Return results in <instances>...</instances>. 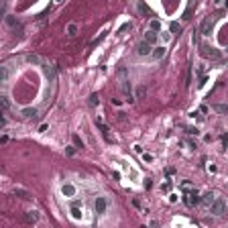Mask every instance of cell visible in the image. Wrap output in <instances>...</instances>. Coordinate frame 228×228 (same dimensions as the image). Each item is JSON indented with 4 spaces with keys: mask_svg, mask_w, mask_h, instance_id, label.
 <instances>
[{
    "mask_svg": "<svg viewBox=\"0 0 228 228\" xmlns=\"http://www.w3.org/2000/svg\"><path fill=\"white\" fill-rule=\"evenodd\" d=\"M228 210V202L224 198H216L214 200V204L210 206V212L214 214V216H224Z\"/></svg>",
    "mask_w": 228,
    "mask_h": 228,
    "instance_id": "1",
    "label": "cell"
},
{
    "mask_svg": "<svg viewBox=\"0 0 228 228\" xmlns=\"http://www.w3.org/2000/svg\"><path fill=\"white\" fill-rule=\"evenodd\" d=\"M118 75H120V88H122V92H124L126 100H128V102H132L131 86H128V80H126V69H120V71H118Z\"/></svg>",
    "mask_w": 228,
    "mask_h": 228,
    "instance_id": "2",
    "label": "cell"
},
{
    "mask_svg": "<svg viewBox=\"0 0 228 228\" xmlns=\"http://www.w3.org/2000/svg\"><path fill=\"white\" fill-rule=\"evenodd\" d=\"M200 200H202V198L198 196V191H196V189H189L187 194L183 196V202L189 206V208H194V206H198V204H200Z\"/></svg>",
    "mask_w": 228,
    "mask_h": 228,
    "instance_id": "3",
    "label": "cell"
},
{
    "mask_svg": "<svg viewBox=\"0 0 228 228\" xmlns=\"http://www.w3.org/2000/svg\"><path fill=\"white\" fill-rule=\"evenodd\" d=\"M212 27H214V16H206L200 24V33L202 35H210L212 33Z\"/></svg>",
    "mask_w": 228,
    "mask_h": 228,
    "instance_id": "4",
    "label": "cell"
},
{
    "mask_svg": "<svg viewBox=\"0 0 228 228\" xmlns=\"http://www.w3.org/2000/svg\"><path fill=\"white\" fill-rule=\"evenodd\" d=\"M202 55H206V57H210V59H220L222 57V53H220L218 49L210 47V45H204V47H202Z\"/></svg>",
    "mask_w": 228,
    "mask_h": 228,
    "instance_id": "5",
    "label": "cell"
},
{
    "mask_svg": "<svg viewBox=\"0 0 228 228\" xmlns=\"http://www.w3.org/2000/svg\"><path fill=\"white\" fill-rule=\"evenodd\" d=\"M136 53H139V55H153V47H151L149 43L143 41V43L136 45Z\"/></svg>",
    "mask_w": 228,
    "mask_h": 228,
    "instance_id": "6",
    "label": "cell"
},
{
    "mask_svg": "<svg viewBox=\"0 0 228 228\" xmlns=\"http://www.w3.org/2000/svg\"><path fill=\"white\" fill-rule=\"evenodd\" d=\"M214 200H216V198H214V194H212V191H208V194H204V196H202L200 204L204 206V208H208V210H210V206L214 204Z\"/></svg>",
    "mask_w": 228,
    "mask_h": 228,
    "instance_id": "7",
    "label": "cell"
},
{
    "mask_svg": "<svg viewBox=\"0 0 228 228\" xmlns=\"http://www.w3.org/2000/svg\"><path fill=\"white\" fill-rule=\"evenodd\" d=\"M157 39H159V33H155V31H147L145 33V43L153 45V43H157Z\"/></svg>",
    "mask_w": 228,
    "mask_h": 228,
    "instance_id": "8",
    "label": "cell"
},
{
    "mask_svg": "<svg viewBox=\"0 0 228 228\" xmlns=\"http://www.w3.org/2000/svg\"><path fill=\"white\" fill-rule=\"evenodd\" d=\"M96 124H98V128H100V131H102L104 139H106V141H110V135H108V131H110V128H108V126L104 124V122L100 120V118H96Z\"/></svg>",
    "mask_w": 228,
    "mask_h": 228,
    "instance_id": "9",
    "label": "cell"
},
{
    "mask_svg": "<svg viewBox=\"0 0 228 228\" xmlns=\"http://www.w3.org/2000/svg\"><path fill=\"white\" fill-rule=\"evenodd\" d=\"M24 220H27L29 224H33V222H37V220H39V214L35 212V210H29V212L24 214Z\"/></svg>",
    "mask_w": 228,
    "mask_h": 228,
    "instance_id": "10",
    "label": "cell"
},
{
    "mask_svg": "<svg viewBox=\"0 0 228 228\" xmlns=\"http://www.w3.org/2000/svg\"><path fill=\"white\" fill-rule=\"evenodd\" d=\"M43 71H45V75H47V78L51 80V82L55 80V71H57V69H55V65H45Z\"/></svg>",
    "mask_w": 228,
    "mask_h": 228,
    "instance_id": "11",
    "label": "cell"
},
{
    "mask_svg": "<svg viewBox=\"0 0 228 228\" xmlns=\"http://www.w3.org/2000/svg\"><path fill=\"white\" fill-rule=\"evenodd\" d=\"M104 210H106V200H104V198H98L96 200V212L98 214H104Z\"/></svg>",
    "mask_w": 228,
    "mask_h": 228,
    "instance_id": "12",
    "label": "cell"
},
{
    "mask_svg": "<svg viewBox=\"0 0 228 228\" xmlns=\"http://www.w3.org/2000/svg\"><path fill=\"white\" fill-rule=\"evenodd\" d=\"M165 57V47H155L153 49V59H163Z\"/></svg>",
    "mask_w": 228,
    "mask_h": 228,
    "instance_id": "13",
    "label": "cell"
},
{
    "mask_svg": "<svg viewBox=\"0 0 228 228\" xmlns=\"http://www.w3.org/2000/svg\"><path fill=\"white\" fill-rule=\"evenodd\" d=\"M23 116L24 118H35V116H37V110H35V108H24V110H23Z\"/></svg>",
    "mask_w": 228,
    "mask_h": 228,
    "instance_id": "14",
    "label": "cell"
},
{
    "mask_svg": "<svg viewBox=\"0 0 228 228\" xmlns=\"http://www.w3.org/2000/svg\"><path fill=\"white\" fill-rule=\"evenodd\" d=\"M67 35H69V37H75V35H78V24H75V23L67 24Z\"/></svg>",
    "mask_w": 228,
    "mask_h": 228,
    "instance_id": "15",
    "label": "cell"
},
{
    "mask_svg": "<svg viewBox=\"0 0 228 228\" xmlns=\"http://www.w3.org/2000/svg\"><path fill=\"white\" fill-rule=\"evenodd\" d=\"M63 194H65V196H73V194H75V187H73L71 183H65V185H63Z\"/></svg>",
    "mask_w": 228,
    "mask_h": 228,
    "instance_id": "16",
    "label": "cell"
},
{
    "mask_svg": "<svg viewBox=\"0 0 228 228\" xmlns=\"http://www.w3.org/2000/svg\"><path fill=\"white\" fill-rule=\"evenodd\" d=\"M0 104H2V112H4V114H6V112H8V108H10V102H8V98H6V96H2V98H0Z\"/></svg>",
    "mask_w": 228,
    "mask_h": 228,
    "instance_id": "17",
    "label": "cell"
},
{
    "mask_svg": "<svg viewBox=\"0 0 228 228\" xmlns=\"http://www.w3.org/2000/svg\"><path fill=\"white\" fill-rule=\"evenodd\" d=\"M71 141H73V147H75V149H82V147H84V141L80 139L78 135H73V136H71Z\"/></svg>",
    "mask_w": 228,
    "mask_h": 228,
    "instance_id": "18",
    "label": "cell"
},
{
    "mask_svg": "<svg viewBox=\"0 0 228 228\" xmlns=\"http://www.w3.org/2000/svg\"><path fill=\"white\" fill-rule=\"evenodd\" d=\"M149 27H151V31H155V33H157V31L161 29V20L153 19V20H151V23H149Z\"/></svg>",
    "mask_w": 228,
    "mask_h": 228,
    "instance_id": "19",
    "label": "cell"
},
{
    "mask_svg": "<svg viewBox=\"0 0 228 228\" xmlns=\"http://www.w3.org/2000/svg\"><path fill=\"white\" fill-rule=\"evenodd\" d=\"M169 31H171L173 35H179V33H181V27H179V23H171V24H169Z\"/></svg>",
    "mask_w": 228,
    "mask_h": 228,
    "instance_id": "20",
    "label": "cell"
},
{
    "mask_svg": "<svg viewBox=\"0 0 228 228\" xmlns=\"http://www.w3.org/2000/svg\"><path fill=\"white\" fill-rule=\"evenodd\" d=\"M214 110L220 112V114H228V106H226V104H216V106H214Z\"/></svg>",
    "mask_w": 228,
    "mask_h": 228,
    "instance_id": "21",
    "label": "cell"
},
{
    "mask_svg": "<svg viewBox=\"0 0 228 228\" xmlns=\"http://www.w3.org/2000/svg\"><path fill=\"white\" fill-rule=\"evenodd\" d=\"M71 216H73V218H82V212H80V206L78 204L71 206Z\"/></svg>",
    "mask_w": 228,
    "mask_h": 228,
    "instance_id": "22",
    "label": "cell"
},
{
    "mask_svg": "<svg viewBox=\"0 0 228 228\" xmlns=\"http://www.w3.org/2000/svg\"><path fill=\"white\" fill-rule=\"evenodd\" d=\"M6 23H8V27H12V29H19V27H20L19 20H15L12 16H6Z\"/></svg>",
    "mask_w": 228,
    "mask_h": 228,
    "instance_id": "23",
    "label": "cell"
},
{
    "mask_svg": "<svg viewBox=\"0 0 228 228\" xmlns=\"http://www.w3.org/2000/svg\"><path fill=\"white\" fill-rule=\"evenodd\" d=\"M0 80H2V82L8 80V67H6V65H2V69H0Z\"/></svg>",
    "mask_w": 228,
    "mask_h": 228,
    "instance_id": "24",
    "label": "cell"
},
{
    "mask_svg": "<svg viewBox=\"0 0 228 228\" xmlns=\"http://www.w3.org/2000/svg\"><path fill=\"white\" fill-rule=\"evenodd\" d=\"M27 61L29 63H41V59L37 57V55H27Z\"/></svg>",
    "mask_w": 228,
    "mask_h": 228,
    "instance_id": "25",
    "label": "cell"
},
{
    "mask_svg": "<svg viewBox=\"0 0 228 228\" xmlns=\"http://www.w3.org/2000/svg\"><path fill=\"white\" fill-rule=\"evenodd\" d=\"M15 196H19V198H29V194H27L24 189H15Z\"/></svg>",
    "mask_w": 228,
    "mask_h": 228,
    "instance_id": "26",
    "label": "cell"
},
{
    "mask_svg": "<svg viewBox=\"0 0 228 228\" xmlns=\"http://www.w3.org/2000/svg\"><path fill=\"white\" fill-rule=\"evenodd\" d=\"M98 102H100V98H98V94H92V96H90V104H92V106H96Z\"/></svg>",
    "mask_w": 228,
    "mask_h": 228,
    "instance_id": "27",
    "label": "cell"
},
{
    "mask_svg": "<svg viewBox=\"0 0 228 228\" xmlns=\"http://www.w3.org/2000/svg\"><path fill=\"white\" fill-rule=\"evenodd\" d=\"M136 96H139V98L145 96V86H139V88H136Z\"/></svg>",
    "mask_w": 228,
    "mask_h": 228,
    "instance_id": "28",
    "label": "cell"
},
{
    "mask_svg": "<svg viewBox=\"0 0 228 228\" xmlns=\"http://www.w3.org/2000/svg\"><path fill=\"white\" fill-rule=\"evenodd\" d=\"M191 187H194V185L189 183V181H183V183H181V189H185V191H189Z\"/></svg>",
    "mask_w": 228,
    "mask_h": 228,
    "instance_id": "29",
    "label": "cell"
},
{
    "mask_svg": "<svg viewBox=\"0 0 228 228\" xmlns=\"http://www.w3.org/2000/svg\"><path fill=\"white\" fill-rule=\"evenodd\" d=\"M185 131H187V132H189V135H198V131H196L194 126H187V128H185Z\"/></svg>",
    "mask_w": 228,
    "mask_h": 228,
    "instance_id": "30",
    "label": "cell"
},
{
    "mask_svg": "<svg viewBox=\"0 0 228 228\" xmlns=\"http://www.w3.org/2000/svg\"><path fill=\"white\" fill-rule=\"evenodd\" d=\"M65 153H67V155H73V153H75V147H67V149H65Z\"/></svg>",
    "mask_w": 228,
    "mask_h": 228,
    "instance_id": "31",
    "label": "cell"
},
{
    "mask_svg": "<svg viewBox=\"0 0 228 228\" xmlns=\"http://www.w3.org/2000/svg\"><path fill=\"white\" fill-rule=\"evenodd\" d=\"M143 159H145V161H153V155H149V153H145V155H143Z\"/></svg>",
    "mask_w": 228,
    "mask_h": 228,
    "instance_id": "32",
    "label": "cell"
},
{
    "mask_svg": "<svg viewBox=\"0 0 228 228\" xmlns=\"http://www.w3.org/2000/svg\"><path fill=\"white\" fill-rule=\"evenodd\" d=\"M139 8H141V12H149V8H147L145 4H139Z\"/></svg>",
    "mask_w": 228,
    "mask_h": 228,
    "instance_id": "33",
    "label": "cell"
},
{
    "mask_svg": "<svg viewBox=\"0 0 228 228\" xmlns=\"http://www.w3.org/2000/svg\"><path fill=\"white\" fill-rule=\"evenodd\" d=\"M151 185H153V181H151V179H145V187H147V189H149V187H151Z\"/></svg>",
    "mask_w": 228,
    "mask_h": 228,
    "instance_id": "34",
    "label": "cell"
}]
</instances>
